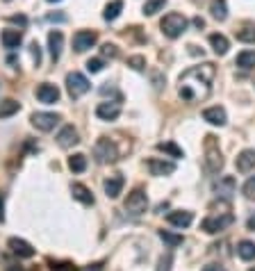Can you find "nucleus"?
I'll return each instance as SVG.
<instances>
[{
    "label": "nucleus",
    "instance_id": "nucleus-46",
    "mask_svg": "<svg viewBox=\"0 0 255 271\" xmlns=\"http://www.w3.org/2000/svg\"><path fill=\"white\" fill-rule=\"evenodd\" d=\"M48 21H64V16H55V14H50V16H48Z\"/></svg>",
    "mask_w": 255,
    "mask_h": 271
},
{
    "label": "nucleus",
    "instance_id": "nucleus-11",
    "mask_svg": "<svg viewBox=\"0 0 255 271\" xmlns=\"http://www.w3.org/2000/svg\"><path fill=\"white\" fill-rule=\"evenodd\" d=\"M7 249L12 251L14 255H18V258H34V246L30 244V241H26V239H21V237H9L7 239Z\"/></svg>",
    "mask_w": 255,
    "mask_h": 271
},
{
    "label": "nucleus",
    "instance_id": "nucleus-36",
    "mask_svg": "<svg viewBox=\"0 0 255 271\" xmlns=\"http://www.w3.org/2000/svg\"><path fill=\"white\" fill-rule=\"evenodd\" d=\"M103 66H105V62H103L100 57H91V60H87V71L89 73H100Z\"/></svg>",
    "mask_w": 255,
    "mask_h": 271
},
{
    "label": "nucleus",
    "instance_id": "nucleus-12",
    "mask_svg": "<svg viewBox=\"0 0 255 271\" xmlns=\"http://www.w3.org/2000/svg\"><path fill=\"white\" fill-rule=\"evenodd\" d=\"M237 191V180L233 176H221L217 182H214V194L221 196V199H233V194Z\"/></svg>",
    "mask_w": 255,
    "mask_h": 271
},
{
    "label": "nucleus",
    "instance_id": "nucleus-37",
    "mask_svg": "<svg viewBox=\"0 0 255 271\" xmlns=\"http://www.w3.org/2000/svg\"><path fill=\"white\" fill-rule=\"evenodd\" d=\"M242 191H244V196H246V199H255V176L244 182Z\"/></svg>",
    "mask_w": 255,
    "mask_h": 271
},
{
    "label": "nucleus",
    "instance_id": "nucleus-6",
    "mask_svg": "<svg viewBox=\"0 0 255 271\" xmlns=\"http://www.w3.org/2000/svg\"><path fill=\"white\" fill-rule=\"evenodd\" d=\"M235 224V216L230 212H223V214H212V216H205L203 224H200V230H205L208 235H217L221 230L230 228Z\"/></svg>",
    "mask_w": 255,
    "mask_h": 271
},
{
    "label": "nucleus",
    "instance_id": "nucleus-27",
    "mask_svg": "<svg viewBox=\"0 0 255 271\" xmlns=\"http://www.w3.org/2000/svg\"><path fill=\"white\" fill-rule=\"evenodd\" d=\"M235 66L244 68V71H251V68H255V51H242L237 55V60H235Z\"/></svg>",
    "mask_w": 255,
    "mask_h": 271
},
{
    "label": "nucleus",
    "instance_id": "nucleus-34",
    "mask_svg": "<svg viewBox=\"0 0 255 271\" xmlns=\"http://www.w3.org/2000/svg\"><path fill=\"white\" fill-rule=\"evenodd\" d=\"M171 264H173V255L166 253V255H162V258L158 260V267H155V271H171Z\"/></svg>",
    "mask_w": 255,
    "mask_h": 271
},
{
    "label": "nucleus",
    "instance_id": "nucleus-29",
    "mask_svg": "<svg viewBox=\"0 0 255 271\" xmlns=\"http://www.w3.org/2000/svg\"><path fill=\"white\" fill-rule=\"evenodd\" d=\"M68 169H71L73 174H82V171H87V155L75 153L73 157H68Z\"/></svg>",
    "mask_w": 255,
    "mask_h": 271
},
{
    "label": "nucleus",
    "instance_id": "nucleus-33",
    "mask_svg": "<svg viewBox=\"0 0 255 271\" xmlns=\"http://www.w3.org/2000/svg\"><path fill=\"white\" fill-rule=\"evenodd\" d=\"M237 41L255 43V28H242V30H237Z\"/></svg>",
    "mask_w": 255,
    "mask_h": 271
},
{
    "label": "nucleus",
    "instance_id": "nucleus-42",
    "mask_svg": "<svg viewBox=\"0 0 255 271\" xmlns=\"http://www.w3.org/2000/svg\"><path fill=\"white\" fill-rule=\"evenodd\" d=\"M203 271H225V267H221V264H205Z\"/></svg>",
    "mask_w": 255,
    "mask_h": 271
},
{
    "label": "nucleus",
    "instance_id": "nucleus-32",
    "mask_svg": "<svg viewBox=\"0 0 255 271\" xmlns=\"http://www.w3.org/2000/svg\"><path fill=\"white\" fill-rule=\"evenodd\" d=\"M160 239L162 241H166V244H169L171 246V249H175V246H180V244H183V235H173V233H169V230H160Z\"/></svg>",
    "mask_w": 255,
    "mask_h": 271
},
{
    "label": "nucleus",
    "instance_id": "nucleus-2",
    "mask_svg": "<svg viewBox=\"0 0 255 271\" xmlns=\"http://www.w3.org/2000/svg\"><path fill=\"white\" fill-rule=\"evenodd\" d=\"M187 26H189V21L183 16V14H178V12L166 14V16L160 21L162 34H164V37H169V39H178V37H183L185 30H187Z\"/></svg>",
    "mask_w": 255,
    "mask_h": 271
},
{
    "label": "nucleus",
    "instance_id": "nucleus-43",
    "mask_svg": "<svg viewBox=\"0 0 255 271\" xmlns=\"http://www.w3.org/2000/svg\"><path fill=\"white\" fill-rule=\"evenodd\" d=\"M0 221H5V203H3V194H0Z\"/></svg>",
    "mask_w": 255,
    "mask_h": 271
},
{
    "label": "nucleus",
    "instance_id": "nucleus-25",
    "mask_svg": "<svg viewBox=\"0 0 255 271\" xmlns=\"http://www.w3.org/2000/svg\"><path fill=\"white\" fill-rule=\"evenodd\" d=\"M210 14L217 21H225L228 18V0H212L210 3Z\"/></svg>",
    "mask_w": 255,
    "mask_h": 271
},
{
    "label": "nucleus",
    "instance_id": "nucleus-18",
    "mask_svg": "<svg viewBox=\"0 0 255 271\" xmlns=\"http://www.w3.org/2000/svg\"><path fill=\"white\" fill-rule=\"evenodd\" d=\"M203 119L210 123V126H225V121H228V114H225V110L221 105H214V107H208V110L203 112Z\"/></svg>",
    "mask_w": 255,
    "mask_h": 271
},
{
    "label": "nucleus",
    "instance_id": "nucleus-49",
    "mask_svg": "<svg viewBox=\"0 0 255 271\" xmlns=\"http://www.w3.org/2000/svg\"><path fill=\"white\" fill-rule=\"evenodd\" d=\"M248 271H255V267H251V269H248Z\"/></svg>",
    "mask_w": 255,
    "mask_h": 271
},
{
    "label": "nucleus",
    "instance_id": "nucleus-48",
    "mask_svg": "<svg viewBox=\"0 0 255 271\" xmlns=\"http://www.w3.org/2000/svg\"><path fill=\"white\" fill-rule=\"evenodd\" d=\"M48 3H60V0H48Z\"/></svg>",
    "mask_w": 255,
    "mask_h": 271
},
{
    "label": "nucleus",
    "instance_id": "nucleus-7",
    "mask_svg": "<svg viewBox=\"0 0 255 271\" xmlns=\"http://www.w3.org/2000/svg\"><path fill=\"white\" fill-rule=\"evenodd\" d=\"M125 212L130 216H141L146 210H148V196H146V191L144 189H132L130 194H128V199H125Z\"/></svg>",
    "mask_w": 255,
    "mask_h": 271
},
{
    "label": "nucleus",
    "instance_id": "nucleus-35",
    "mask_svg": "<svg viewBox=\"0 0 255 271\" xmlns=\"http://www.w3.org/2000/svg\"><path fill=\"white\" fill-rule=\"evenodd\" d=\"M128 66L135 68V71H144V68H146V60L141 55H132V57H128Z\"/></svg>",
    "mask_w": 255,
    "mask_h": 271
},
{
    "label": "nucleus",
    "instance_id": "nucleus-8",
    "mask_svg": "<svg viewBox=\"0 0 255 271\" xmlns=\"http://www.w3.org/2000/svg\"><path fill=\"white\" fill-rule=\"evenodd\" d=\"M60 121H62V116L53 114V112H34V114L30 116V123L37 128L39 132H50Z\"/></svg>",
    "mask_w": 255,
    "mask_h": 271
},
{
    "label": "nucleus",
    "instance_id": "nucleus-31",
    "mask_svg": "<svg viewBox=\"0 0 255 271\" xmlns=\"http://www.w3.org/2000/svg\"><path fill=\"white\" fill-rule=\"evenodd\" d=\"M164 5H166V0H146V5H144L141 12H144V16H155Z\"/></svg>",
    "mask_w": 255,
    "mask_h": 271
},
{
    "label": "nucleus",
    "instance_id": "nucleus-17",
    "mask_svg": "<svg viewBox=\"0 0 255 271\" xmlns=\"http://www.w3.org/2000/svg\"><path fill=\"white\" fill-rule=\"evenodd\" d=\"M166 221H169L171 226H175V228H187L191 226V221H194V212L189 210H173L166 214Z\"/></svg>",
    "mask_w": 255,
    "mask_h": 271
},
{
    "label": "nucleus",
    "instance_id": "nucleus-21",
    "mask_svg": "<svg viewBox=\"0 0 255 271\" xmlns=\"http://www.w3.org/2000/svg\"><path fill=\"white\" fill-rule=\"evenodd\" d=\"M71 194L75 201H80L82 205H94V194L89 187H85L82 182H73L71 185Z\"/></svg>",
    "mask_w": 255,
    "mask_h": 271
},
{
    "label": "nucleus",
    "instance_id": "nucleus-1",
    "mask_svg": "<svg viewBox=\"0 0 255 271\" xmlns=\"http://www.w3.org/2000/svg\"><path fill=\"white\" fill-rule=\"evenodd\" d=\"M217 76V68H214L212 62H203L198 66H191L187 71L180 76V98L189 103H196V101H203L210 91H212V80Z\"/></svg>",
    "mask_w": 255,
    "mask_h": 271
},
{
    "label": "nucleus",
    "instance_id": "nucleus-47",
    "mask_svg": "<svg viewBox=\"0 0 255 271\" xmlns=\"http://www.w3.org/2000/svg\"><path fill=\"white\" fill-rule=\"evenodd\" d=\"M248 228H251V230L255 228V216H253V219H248Z\"/></svg>",
    "mask_w": 255,
    "mask_h": 271
},
{
    "label": "nucleus",
    "instance_id": "nucleus-40",
    "mask_svg": "<svg viewBox=\"0 0 255 271\" xmlns=\"http://www.w3.org/2000/svg\"><path fill=\"white\" fill-rule=\"evenodd\" d=\"M7 21L9 23H16V26H21V28L28 26V16H23V14H14V16H9Z\"/></svg>",
    "mask_w": 255,
    "mask_h": 271
},
{
    "label": "nucleus",
    "instance_id": "nucleus-24",
    "mask_svg": "<svg viewBox=\"0 0 255 271\" xmlns=\"http://www.w3.org/2000/svg\"><path fill=\"white\" fill-rule=\"evenodd\" d=\"M210 46H212V51L217 53V55H225L230 48V41L223 37V34L214 32V34H210Z\"/></svg>",
    "mask_w": 255,
    "mask_h": 271
},
{
    "label": "nucleus",
    "instance_id": "nucleus-45",
    "mask_svg": "<svg viewBox=\"0 0 255 271\" xmlns=\"http://www.w3.org/2000/svg\"><path fill=\"white\" fill-rule=\"evenodd\" d=\"M87 271H100V262H98V264H89V269H87Z\"/></svg>",
    "mask_w": 255,
    "mask_h": 271
},
{
    "label": "nucleus",
    "instance_id": "nucleus-4",
    "mask_svg": "<svg viewBox=\"0 0 255 271\" xmlns=\"http://www.w3.org/2000/svg\"><path fill=\"white\" fill-rule=\"evenodd\" d=\"M94 157L98 164H110V162H116L119 160V149L112 139L107 137H100V139L94 144Z\"/></svg>",
    "mask_w": 255,
    "mask_h": 271
},
{
    "label": "nucleus",
    "instance_id": "nucleus-13",
    "mask_svg": "<svg viewBox=\"0 0 255 271\" xmlns=\"http://www.w3.org/2000/svg\"><path fill=\"white\" fill-rule=\"evenodd\" d=\"M75 144H80V135H78V130L73 126H64L60 130V135H57V146L64 149V151H68Z\"/></svg>",
    "mask_w": 255,
    "mask_h": 271
},
{
    "label": "nucleus",
    "instance_id": "nucleus-26",
    "mask_svg": "<svg viewBox=\"0 0 255 271\" xmlns=\"http://www.w3.org/2000/svg\"><path fill=\"white\" fill-rule=\"evenodd\" d=\"M21 112V103L14 101V98H7V101L0 103V119H9V116L18 114Z\"/></svg>",
    "mask_w": 255,
    "mask_h": 271
},
{
    "label": "nucleus",
    "instance_id": "nucleus-5",
    "mask_svg": "<svg viewBox=\"0 0 255 271\" xmlns=\"http://www.w3.org/2000/svg\"><path fill=\"white\" fill-rule=\"evenodd\" d=\"M89 89H91V82L87 80V76H82L80 71H71L66 76V91H68V96H71L73 101L82 98Z\"/></svg>",
    "mask_w": 255,
    "mask_h": 271
},
{
    "label": "nucleus",
    "instance_id": "nucleus-50",
    "mask_svg": "<svg viewBox=\"0 0 255 271\" xmlns=\"http://www.w3.org/2000/svg\"><path fill=\"white\" fill-rule=\"evenodd\" d=\"M5 3H9V0H5Z\"/></svg>",
    "mask_w": 255,
    "mask_h": 271
},
{
    "label": "nucleus",
    "instance_id": "nucleus-9",
    "mask_svg": "<svg viewBox=\"0 0 255 271\" xmlns=\"http://www.w3.org/2000/svg\"><path fill=\"white\" fill-rule=\"evenodd\" d=\"M98 43V32L94 30H78L73 34V51L75 53H87Z\"/></svg>",
    "mask_w": 255,
    "mask_h": 271
},
{
    "label": "nucleus",
    "instance_id": "nucleus-20",
    "mask_svg": "<svg viewBox=\"0 0 255 271\" xmlns=\"http://www.w3.org/2000/svg\"><path fill=\"white\" fill-rule=\"evenodd\" d=\"M62 48H64V34L60 30H53L48 34V51H50L53 62H57L62 57Z\"/></svg>",
    "mask_w": 255,
    "mask_h": 271
},
{
    "label": "nucleus",
    "instance_id": "nucleus-30",
    "mask_svg": "<svg viewBox=\"0 0 255 271\" xmlns=\"http://www.w3.org/2000/svg\"><path fill=\"white\" fill-rule=\"evenodd\" d=\"M158 149H160V151H164L166 155L175 157V160H178V157H185V151L180 149V146H175L173 141H162V144H158Z\"/></svg>",
    "mask_w": 255,
    "mask_h": 271
},
{
    "label": "nucleus",
    "instance_id": "nucleus-14",
    "mask_svg": "<svg viewBox=\"0 0 255 271\" xmlns=\"http://www.w3.org/2000/svg\"><path fill=\"white\" fill-rule=\"evenodd\" d=\"M96 116L100 121H116L121 116V105L119 103H98Z\"/></svg>",
    "mask_w": 255,
    "mask_h": 271
},
{
    "label": "nucleus",
    "instance_id": "nucleus-39",
    "mask_svg": "<svg viewBox=\"0 0 255 271\" xmlns=\"http://www.w3.org/2000/svg\"><path fill=\"white\" fill-rule=\"evenodd\" d=\"M100 53H103V57H110V60H114V57L119 55V48H116L114 43H105V46L100 48Z\"/></svg>",
    "mask_w": 255,
    "mask_h": 271
},
{
    "label": "nucleus",
    "instance_id": "nucleus-10",
    "mask_svg": "<svg viewBox=\"0 0 255 271\" xmlns=\"http://www.w3.org/2000/svg\"><path fill=\"white\" fill-rule=\"evenodd\" d=\"M34 96H37V101L43 103V105H53V103L60 101L62 91L57 89L55 85H50V82H41V85L37 87V91H34Z\"/></svg>",
    "mask_w": 255,
    "mask_h": 271
},
{
    "label": "nucleus",
    "instance_id": "nucleus-23",
    "mask_svg": "<svg viewBox=\"0 0 255 271\" xmlns=\"http://www.w3.org/2000/svg\"><path fill=\"white\" fill-rule=\"evenodd\" d=\"M237 255L244 260V262H251V260H255V241L242 239L237 244Z\"/></svg>",
    "mask_w": 255,
    "mask_h": 271
},
{
    "label": "nucleus",
    "instance_id": "nucleus-22",
    "mask_svg": "<svg viewBox=\"0 0 255 271\" xmlns=\"http://www.w3.org/2000/svg\"><path fill=\"white\" fill-rule=\"evenodd\" d=\"M0 41H3V46H5V48L14 51V48L21 46V41H23V32H21V30H3V34H0Z\"/></svg>",
    "mask_w": 255,
    "mask_h": 271
},
{
    "label": "nucleus",
    "instance_id": "nucleus-28",
    "mask_svg": "<svg viewBox=\"0 0 255 271\" xmlns=\"http://www.w3.org/2000/svg\"><path fill=\"white\" fill-rule=\"evenodd\" d=\"M121 9H123V3L121 0H112V3L105 5V12H103V18L105 21H116L121 14Z\"/></svg>",
    "mask_w": 255,
    "mask_h": 271
},
{
    "label": "nucleus",
    "instance_id": "nucleus-44",
    "mask_svg": "<svg viewBox=\"0 0 255 271\" xmlns=\"http://www.w3.org/2000/svg\"><path fill=\"white\" fill-rule=\"evenodd\" d=\"M194 26H196V28H205V21H203V18L196 16V18H194Z\"/></svg>",
    "mask_w": 255,
    "mask_h": 271
},
{
    "label": "nucleus",
    "instance_id": "nucleus-19",
    "mask_svg": "<svg viewBox=\"0 0 255 271\" xmlns=\"http://www.w3.org/2000/svg\"><path fill=\"white\" fill-rule=\"evenodd\" d=\"M123 185H125V180H123V176H121V174L110 176V178L105 180V194H107V199H119L121 191H123Z\"/></svg>",
    "mask_w": 255,
    "mask_h": 271
},
{
    "label": "nucleus",
    "instance_id": "nucleus-15",
    "mask_svg": "<svg viewBox=\"0 0 255 271\" xmlns=\"http://www.w3.org/2000/svg\"><path fill=\"white\" fill-rule=\"evenodd\" d=\"M235 166H237V171H242V174L255 171V149H244L237 155V160H235Z\"/></svg>",
    "mask_w": 255,
    "mask_h": 271
},
{
    "label": "nucleus",
    "instance_id": "nucleus-3",
    "mask_svg": "<svg viewBox=\"0 0 255 271\" xmlns=\"http://www.w3.org/2000/svg\"><path fill=\"white\" fill-rule=\"evenodd\" d=\"M205 169L210 174H219L223 169V155H221V149H219V141L214 135L205 137Z\"/></svg>",
    "mask_w": 255,
    "mask_h": 271
},
{
    "label": "nucleus",
    "instance_id": "nucleus-16",
    "mask_svg": "<svg viewBox=\"0 0 255 271\" xmlns=\"http://www.w3.org/2000/svg\"><path fill=\"white\" fill-rule=\"evenodd\" d=\"M148 171L153 176H171L175 171V164L169 160H162V157H150L148 160Z\"/></svg>",
    "mask_w": 255,
    "mask_h": 271
},
{
    "label": "nucleus",
    "instance_id": "nucleus-38",
    "mask_svg": "<svg viewBox=\"0 0 255 271\" xmlns=\"http://www.w3.org/2000/svg\"><path fill=\"white\" fill-rule=\"evenodd\" d=\"M48 264H50L53 271H75L71 262H55V260H48Z\"/></svg>",
    "mask_w": 255,
    "mask_h": 271
},
{
    "label": "nucleus",
    "instance_id": "nucleus-41",
    "mask_svg": "<svg viewBox=\"0 0 255 271\" xmlns=\"http://www.w3.org/2000/svg\"><path fill=\"white\" fill-rule=\"evenodd\" d=\"M32 57H34V64H37V66H39V64H41V51H39V43H32Z\"/></svg>",
    "mask_w": 255,
    "mask_h": 271
}]
</instances>
